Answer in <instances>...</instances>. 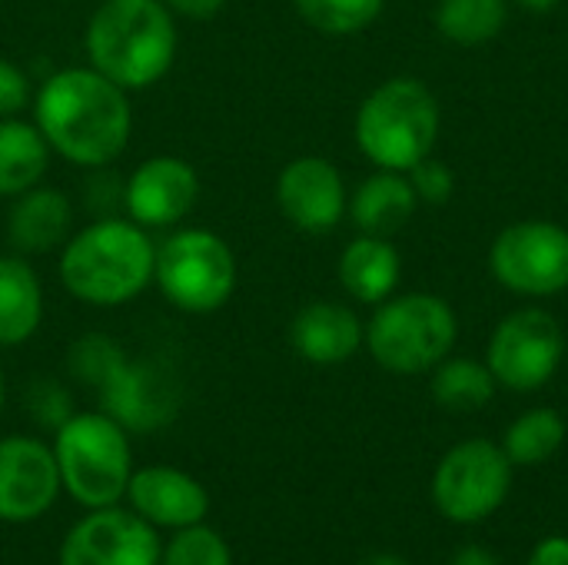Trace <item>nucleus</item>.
Segmentation results:
<instances>
[{
	"label": "nucleus",
	"instance_id": "obj_3",
	"mask_svg": "<svg viewBox=\"0 0 568 565\" xmlns=\"http://www.w3.org/2000/svg\"><path fill=\"white\" fill-rule=\"evenodd\" d=\"M83 53L126 93H143L173 70L180 27L163 0H100L83 27Z\"/></svg>",
	"mask_w": 568,
	"mask_h": 565
},
{
	"label": "nucleus",
	"instance_id": "obj_21",
	"mask_svg": "<svg viewBox=\"0 0 568 565\" xmlns=\"http://www.w3.org/2000/svg\"><path fill=\"white\" fill-rule=\"evenodd\" d=\"M336 273H339V286L353 300L376 306L396 293L399 276H403V260H399V250L389 243V236L359 233L339 253Z\"/></svg>",
	"mask_w": 568,
	"mask_h": 565
},
{
	"label": "nucleus",
	"instance_id": "obj_34",
	"mask_svg": "<svg viewBox=\"0 0 568 565\" xmlns=\"http://www.w3.org/2000/svg\"><path fill=\"white\" fill-rule=\"evenodd\" d=\"M453 565H503L486 546H463L456 556H453Z\"/></svg>",
	"mask_w": 568,
	"mask_h": 565
},
{
	"label": "nucleus",
	"instance_id": "obj_1",
	"mask_svg": "<svg viewBox=\"0 0 568 565\" xmlns=\"http://www.w3.org/2000/svg\"><path fill=\"white\" fill-rule=\"evenodd\" d=\"M133 93L83 67H60L33 87L30 120L53 157L80 170H106L133 137Z\"/></svg>",
	"mask_w": 568,
	"mask_h": 565
},
{
	"label": "nucleus",
	"instance_id": "obj_4",
	"mask_svg": "<svg viewBox=\"0 0 568 565\" xmlns=\"http://www.w3.org/2000/svg\"><path fill=\"white\" fill-rule=\"evenodd\" d=\"M439 100L416 77L379 83L356 110V147L376 170L409 173L439 137Z\"/></svg>",
	"mask_w": 568,
	"mask_h": 565
},
{
	"label": "nucleus",
	"instance_id": "obj_37",
	"mask_svg": "<svg viewBox=\"0 0 568 565\" xmlns=\"http://www.w3.org/2000/svg\"><path fill=\"white\" fill-rule=\"evenodd\" d=\"M3 403H7V376H3V366H0V416H3Z\"/></svg>",
	"mask_w": 568,
	"mask_h": 565
},
{
	"label": "nucleus",
	"instance_id": "obj_28",
	"mask_svg": "<svg viewBox=\"0 0 568 565\" xmlns=\"http://www.w3.org/2000/svg\"><path fill=\"white\" fill-rule=\"evenodd\" d=\"M160 565H233V553L216 529L196 523L173 533V539L163 546Z\"/></svg>",
	"mask_w": 568,
	"mask_h": 565
},
{
	"label": "nucleus",
	"instance_id": "obj_9",
	"mask_svg": "<svg viewBox=\"0 0 568 565\" xmlns=\"http://www.w3.org/2000/svg\"><path fill=\"white\" fill-rule=\"evenodd\" d=\"M566 333L559 320L539 306L513 310L489 336L486 366L496 383L516 393L542 390L562 366Z\"/></svg>",
	"mask_w": 568,
	"mask_h": 565
},
{
	"label": "nucleus",
	"instance_id": "obj_8",
	"mask_svg": "<svg viewBox=\"0 0 568 565\" xmlns=\"http://www.w3.org/2000/svg\"><path fill=\"white\" fill-rule=\"evenodd\" d=\"M513 470L506 450L493 440H466L439 460L433 473V503L449 523H483L506 503Z\"/></svg>",
	"mask_w": 568,
	"mask_h": 565
},
{
	"label": "nucleus",
	"instance_id": "obj_27",
	"mask_svg": "<svg viewBox=\"0 0 568 565\" xmlns=\"http://www.w3.org/2000/svg\"><path fill=\"white\" fill-rule=\"evenodd\" d=\"M300 20L323 37H353L376 23L386 0H293Z\"/></svg>",
	"mask_w": 568,
	"mask_h": 565
},
{
	"label": "nucleus",
	"instance_id": "obj_7",
	"mask_svg": "<svg viewBox=\"0 0 568 565\" xmlns=\"http://www.w3.org/2000/svg\"><path fill=\"white\" fill-rule=\"evenodd\" d=\"M456 336L459 323L443 296L403 293L376 303L363 343L386 373L416 376L436 370L453 353Z\"/></svg>",
	"mask_w": 568,
	"mask_h": 565
},
{
	"label": "nucleus",
	"instance_id": "obj_26",
	"mask_svg": "<svg viewBox=\"0 0 568 565\" xmlns=\"http://www.w3.org/2000/svg\"><path fill=\"white\" fill-rule=\"evenodd\" d=\"M126 360H130V353L110 333H83L67 346V373H70V380L80 383V386H90L93 393L103 390Z\"/></svg>",
	"mask_w": 568,
	"mask_h": 565
},
{
	"label": "nucleus",
	"instance_id": "obj_33",
	"mask_svg": "<svg viewBox=\"0 0 568 565\" xmlns=\"http://www.w3.org/2000/svg\"><path fill=\"white\" fill-rule=\"evenodd\" d=\"M529 565H568V536H549V539H542L532 549Z\"/></svg>",
	"mask_w": 568,
	"mask_h": 565
},
{
	"label": "nucleus",
	"instance_id": "obj_2",
	"mask_svg": "<svg viewBox=\"0 0 568 565\" xmlns=\"http://www.w3.org/2000/svg\"><path fill=\"white\" fill-rule=\"evenodd\" d=\"M156 240L123 213L93 216L57 250L60 286L83 306L120 310L153 286Z\"/></svg>",
	"mask_w": 568,
	"mask_h": 565
},
{
	"label": "nucleus",
	"instance_id": "obj_31",
	"mask_svg": "<svg viewBox=\"0 0 568 565\" xmlns=\"http://www.w3.org/2000/svg\"><path fill=\"white\" fill-rule=\"evenodd\" d=\"M33 100V83L27 70L0 53V120L3 117H20Z\"/></svg>",
	"mask_w": 568,
	"mask_h": 565
},
{
	"label": "nucleus",
	"instance_id": "obj_30",
	"mask_svg": "<svg viewBox=\"0 0 568 565\" xmlns=\"http://www.w3.org/2000/svg\"><path fill=\"white\" fill-rule=\"evenodd\" d=\"M406 176H409V183H413V190H416V200L433 203V206H443V203L453 200L456 176H453V170H449L443 160H436L433 153H429L426 160H419Z\"/></svg>",
	"mask_w": 568,
	"mask_h": 565
},
{
	"label": "nucleus",
	"instance_id": "obj_10",
	"mask_svg": "<svg viewBox=\"0 0 568 565\" xmlns=\"http://www.w3.org/2000/svg\"><path fill=\"white\" fill-rule=\"evenodd\" d=\"M493 276L519 296H552L568 286V230L549 220L506 226L489 250Z\"/></svg>",
	"mask_w": 568,
	"mask_h": 565
},
{
	"label": "nucleus",
	"instance_id": "obj_29",
	"mask_svg": "<svg viewBox=\"0 0 568 565\" xmlns=\"http://www.w3.org/2000/svg\"><path fill=\"white\" fill-rule=\"evenodd\" d=\"M27 410H30V416L40 423V426H47V430H60L77 410H73V400H70V393H67V386L63 383H57V380H33L30 383V390H27Z\"/></svg>",
	"mask_w": 568,
	"mask_h": 565
},
{
	"label": "nucleus",
	"instance_id": "obj_12",
	"mask_svg": "<svg viewBox=\"0 0 568 565\" xmlns=\"http://www.w3.org/2000/svg\"><path fill=\"white\" fill-rule=\"evenodd\" d=\"M160 529L133 509H90L60 543V565H160Z\"/></svg>",
	"mask_w": 568,
	"mask_h": 565
},
{
	"label": "nucleus",
	"instance_id": "obj_13",
	"mask_svg": "<svg viewBox=\"0 0 568 565\" xmlns=\"http://www.w3.org/2000/svg\"><path fill=\"white\" fill-rule=\"evenodd\" d=\"M97 396L100 410L126 433H153L176 420L183 390L166 363L130 356L116 370V376L103 390H97Z\"/></svg>",
	"mask_w": 568,
	"mask_h": 565
},
{
	"label": "nucleus",
	"instance_id": "obj_6",
	"mask_svg": "<svg viewBox=\"0 0 568 565\" xmlns=\"http://www.w3.org/2000/svg\"><path fill=\"white\" fill-rule=\"evenodd\" d=\"M153 286L173 310L210 316L233 300L240 286V260L216 230L176 226L156 243Z\"/></svg>",
	"mask_w": 568,
	"mask_h": 565
},
{
	"label": "nucleus",
	"instance_id": "obj_32",
	"mask_svg": "<svg viewBox=\"0 0 568 565\" xmlns=\"http://www.w3.org/2000/svg\"><path fill=\"white\" fill-rule=\"evenodd\" d=\"M163 3L176 20H213L226 7V0H163Z\"/></svg>",
	"mask_w": 568,
	"mask_h": 565
},
{
	"label": "nucleus",
	"instance_id": "obj_18",
	"mask_svg": "<svg viewBox=\"0 0 568 565\" xmlns=\"http://www.w3.org/2000/svg\"><path fill=\"white\" fill-rule=\"evenodd\" d=\"M366 326L346 303L313 300L290 320V346L313 366H339L359 353Z\"/></svg>",
	"mask_w": 568,
	"mask_h": 565
},
{
	"label": "nucleus",
	"instance_id": "obj_24",
	"mask_svg": "<svg viewBox=\"0 0 568 565\" xmlns=\"http://www.w3.org/2000/svg\"><path fill=\"white\" fill-rule=\"evenodd\" d=\"M509 0H439L436 27L449 43L483 47L506 30Z\"/></svg>",
	"mask_w": 568,
	"mask_h": 565
},
{
	"label": "nucleus",
	"instance_id": "obj_23",
	"mask_svg": "<svg viewBox=\"0 0 568 565\" xmlns=\"http://www.w3.org/2000/svg\"><path fill=\"white\" fill-rule=\"evenodd\" d=\"M496 376L486 363L469 360V356H456V360H443L433 370V400L449 410V413H476L486 403H493L496 396Z\"/></svg>",
	"mask_w": 568,
	"mask_h": 565
},
{
	"label": "nucleus",
	"instance_id": "obj_15",
	"mask_svg": "<svg viewBox=\"0 0 568 565\" xmlns=\"http://www.w3.org/2000/svg\"><path fill=\"white\" fill-rule=\"evenodd\" d=\"M53 446L37 436L0 440V523H33L60 496Z\"/></svg>",
	"mask_w": 568,
	"mask_h": 565
},
{
	"label": "nucleus",
	"instance_id": "obj_25",
	"mask_svg": "<svg viewBox=\"0 0 568 565\" xmlns=\"http://www.w3.org/2000/svg\"><path fill=\"white\" fill-rule=\"evenodd\" d=\"M566 433L568 426L559 410L536 406V410L523 413L519 420H513V426L506 430L503 450L513 466H539L562 450Z\"/></svg>",
	"mask_w": 568,
	"mask_h": 565
},
{
	"label": "nucleus",
	"instance_id": "obj_22",
	"mask_svg": "<svg viewBox=\"0 0 568 565\" xmlns=\"http://www.w3.org/2000/svg\"><path fill=\"white\" fill-rule=\"evenodd\" d=\"M53 150L33 120L3 117L0 120V200H13L23 190L43 183Z\"/></svg>",
	"mask_w": 568,
	"mask_h": 565
},
{
	"label": "nucleus",
	"instance_id": "obj_16",
	"mask_svg": "<svg viewBox=\"0 0 568 565\" xmlns=\"http://www.w3.org/2000/svg\"><path fill=\"white\" fill-rule=\"evenodd\" d=\"M123 500L153 529H173V533L203 523L210 513V493L203 490V483L176 466L133 470Z\"/></svg>",
	"mask_w": 568,
	"mask_h": 565
},
{
	"label": "nucleus",
	"instance_id": "obj_35",
	"mask_svg": "<svg viewBox=\"0 0 568 565\" xmlns=\"http://www.w3.org/2000/svg\"><path fill=\"white\" fill-rule=\"evenodd\" d=\"M513 3H519V7L529 10V13H549V10H556L562 0H513Z\"/></svg>",
	"mask_w": 568,
	"mask_h": 565
},
{
	"label": "nucleus",
	"instance_id": "obj_20",
	"mask_svg": "<svg viewBox=\"0 0 568 565\" xmlns=\"http://www.w3.org/2000/svg\"><path fill=\"white\" fill-rule=\"evenodd\" d=\"M416 190L406 173L399 170H376L349 193V220L359 233L369 236H393L403 230L416 213Z\"/></svg>",
	"mask_w": 568,
	"mask_h": 565
},
{
	"label": "nucleus",
	"instance_id": "obj_17",
	"mask_svg": "<svg viewBox=\"0 0 568 565\" xmlns=\"http://www.w3.org/2000/svg\"><path fill=\"white\" fill-rule=\"evenodd\" d=\"M73 230H77L73 200L47 180L13 196L7 210V223H3L7 243L20 256L57 253Z\"/></svg>",
	"mask_w": 568,
	"mask_h": 565
},
{
	"label": "nucleus",
	"instance_id": "obj_11",
	"mask_svg": "<svg viewBox=\"0 0 568 565\" xmlns=\"http://www.w3.org/2000/svg\"><path fill=\"white\" fill-rule=\"evenodd\" d=\"M200 200V173L186 157L153 153L123 180V216L143 230H176Z\"/></svg>",
	"mask_w": 568,
	"mask_h": 565
},
{
	"label": "nucleus",
	"instance_id": "obj_36",
	"mask_svg": "<svg viewBox=\"0 0 568 565\" xmlns=\"http://www.w3.org/2000/svg\"><path fill=\"white\" fill-rule=\"evenodd\" d=\"M359 565H413V563H406L403 556H393V553H376V556H366Z\"/></svg>",
	"mask_w": 568,
	"mask_h": 565
},
{
	"label": "nucleus",
	"instance_id": "obj_5",
	"mask_svg": "<svg viewBox=\"0 0 568 565\" xmlns=\"http://www.w3.org/2000/svg\"><path fill=\"white\" fill-rule=\"evenodd\" d=\"M53 460L60 486L83 509L116 506L126 496V483L133 476L130 433L103 410L73 413L60 430H53Z\"/></svg>",
	"mask_w": 568,
	"mask_h": 565
},
{
	"label": "nucleus",
	"instance_id": "obj_19",
	"mask_svg": "<svg viewBox=\"0 0 568 565\" xmlns=\"http://www.w3.org/2000/svg\"><path fill=\"white\" fill-rule=\"evenodd\" d=\"M47 313V293L30 256L0 253V350L30 343Z\"/></svg>",
	"mask_w": 568,
	"mask_h": 565
},
{
	"label": "nucleus",
	"instance_id": "obj_14",
	"mask_svg": "<svg viewBox=\"0 0 568 565\" xmlns=\"http://www.w3.org/2000/svg\"><path fill=\"white\" fill-rule=\"evenodd\" d=\"M276 206L300 233H329L343 223L349 193L339 167L320 153L293 157L276 176Z\"/></svg>",
	"mask_w": 568,
	"mask_h": 565
}]
</instances>
